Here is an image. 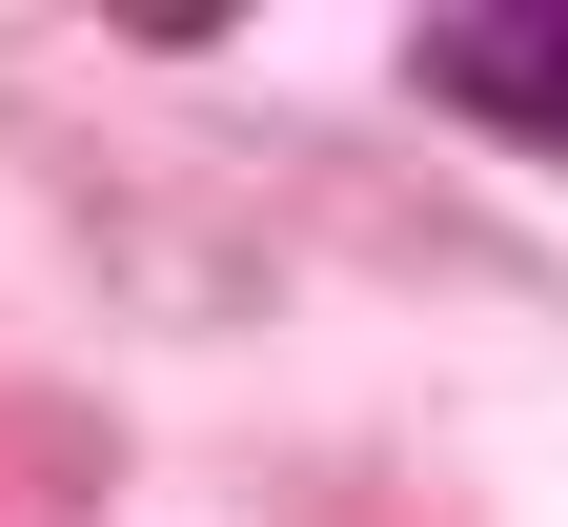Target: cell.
I'll return each mask as SVG.
<instances>
[{"label":"cell","mask_w":568,"mask_h":527,"mask_svg":"<svg viewBox=\"0 0 568 527\" xmlns=\"http://www.w3.org/2000/svg\"><path fill=\"white\" fill-rule=\"evenodd\" d=\"M426 102L528 142V163H568V0H447L426 21Z\"/></svg>","instance_id":"obj_1"},{"label":"cell","mask_w":568,"mask_h":527,"mask_svg":"<svg viewBox=\"0 0 568 527\" xmlns=\"http://www.w3.org/2000/svg\"><path fill=\"white\" fill-rule=\"evenodd\" d=\"M142 21H163V41H183V21H224V0H142Z\"/></svg>","instance_id":"obj_2"}]
</instances>
